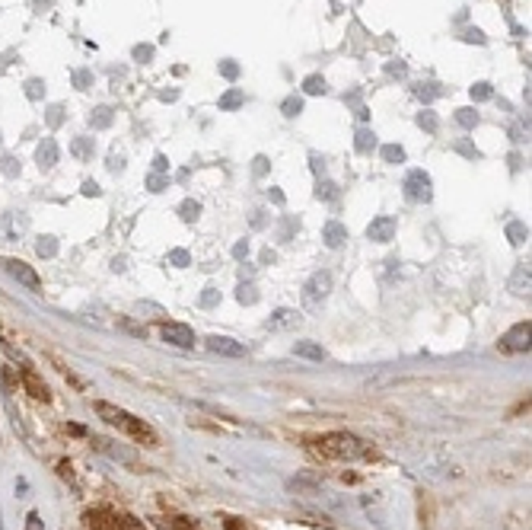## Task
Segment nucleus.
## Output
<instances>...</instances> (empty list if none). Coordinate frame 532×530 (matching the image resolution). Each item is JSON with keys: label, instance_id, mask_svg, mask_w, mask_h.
<instances>
[{"label": "nucleus", "instance_id": "nucleus-10", "mask_svg": "<svg viewBox=\"0 0 532 530\" xmlns=\"http://www.w3.org/2000/svg\"><path fill=\"white\" fill-rule=\"evenodd\" d=\"M367 236H370L373 243H389L392 236H396V220H392L389 214L373 218V220H370V227H367Z\"/></svg>", "mask_w": 532, "mask_h": 530}, {"label": "nucleus", "instance_id": "nucleus-18", "mask_svg": "<svg viewBox=\"0 0 532 530\" xmlns=\"http://www.w3.org/2000/svg\"><path fill=\"white\" fill-rule=\"evenodd\" d=\"M513 291L517 294H529V265H517V272H513Z\"/></svg>", "mask_w": 532, "mask_h": 530}, {"label": "nucleus", "instance_id": "nucleus-43", "mask_svg": "<svg viewBox=\"0 0 532 530\" xmlns=\"http://www.w3.org/2000/svg\"><path fill=\"white\" fill-rule=\"evenodd\" d=\"M26 530H45V524H42V517H38L36 511H32V515L26 517Z\"/></svg>", "mask_w": 532, "mask_h": 530}, {"label": "nucleus", "instance_id": "nucleus-46", "mask_svg": "<svg viewBox=\"0 0 532 530\" xmlns=\"http://www.w3.org/2000/svg\"><path fill=\"white\" fill-rule=\"evenodd\" d=\"M166 189V179L163 176H150V192H163Z\"/></svg>", "mask_w": 532, "mask_h": 530}, {"label": "nucleus", "instance_id": "nucleus-16", "mask_svg": "<svg viewBox=\"0 0 532 530\" xmlns=\"http://www.w3.org/2000/svg\"><path fill=\"white\" fill-rule=\"evenodd\" d=\"M293 355L297 358H309V361H325V351L315 345V342H297L293 345Z\"/></svg>", "mask_w": 532, "mask_h": 530}, {"label": "nucleus", "instance_id": "nucleus-34", "mask_svg": "<svg viewBox=\"0 0 532 530\" xmlns=\"http://www.w3.org/2000/svg\"><path fill=\"white\" fill-rule=\"evenodd\" d=\"M217 301H220V291H217V288H204V294H201V307H214Z\"/></svg>", "mask_w": 532, "mask_h": 530}, {"label": "nucleus", "instance_id": "nucleus-1", "mask_svg": "<svg viewBox=\"0 0 532 530\" xmlns=\"http://www.w3.org/2000/svg\"><path fill=\"white\" fill-rule=\"evenodd\" d=\"M315 454L325 457V460H338V463H351V460H363L370 454V444L363 438L351 432H329L322 438H315Z\"/></svg>", "mask_w": 532, "mask_h": 530}, {"label": "nucleus", "instance_id": "nucleus-44", "mask_svg": "<svg viewBox=\"0 0 532 530\" xmlns=\"http://www.w3.org/2000/svg\"><path fill=\"white\" fill-rule=\"evenodd\" d=\"M233 256L236 259H246L249 256V240H240L236 246H233Z\"/></svg>", "mask_w": 532, "mask_h": 530}, {"label": "nucleus", "instance_id": "nucleus-26", "mask_svg": "<svg viewBox=\"0 0 532 530\" xmlns=\"http://www.w3.org/2000/svg\"><path fill=\"white\" fill-rule=\"evenodd\" d=\"M179 214H182V220H188V224H191V220H198V214H201V205L188 198V202H182V205H179Z\"/></svg>", "mask_w": 532, "mask_h": 530}, {"label": "nucleus", "instance_id": "nucleus-23", "mask_svg": "<svg viewBox=\"0 0 532 530\" xmlns=\"http://www.w3.org/2000/svg\"><path fill=\"white\" fill-rule=\"evenodd\" d=\"M303 93H309V96H319V93H325V80L319 74H309L306 80H303Z\"/></svg>", "mask_w": 532, "mask_h": 530}, {"label": "nucleus", "instance_id": "nucleus-13", "mask_svg": "<svg viewBox=\"0 0 532 530\" xmlns=\"http://www.w3.org/2000/svg\"><path fill=\"white\" fill-rule=\"evenodd\" d=\"M322 240H325L329 250H338V246H345V240H347V227L345 224H338V220H329L322 227Z\"/></svg>", "mask_w": 532, "mask_h": 530}, {"label": "nucleus", "instance_id": "nucleus-28", "mask_svg": "<svg viewBox=\"0 0 532 530\" xmlns=\"http://www.w3.org/2000/svg\"><path fill=\"white\" fill-rule=\"evenodd\" d=\"M315 195L325 198V202H335L338 198V186L335 182H319V189H315Z\"/></svg>", "mask_w": 532, "mask_h": 530}, {"label": "nucleus", "instance_id": "nucleus-7", "mask_svg": "<svg viewBox=\"0 0 532 530\" xmlns=\"http://www.w3.org/2000/svg\"><path fill=\"white\" fill-rule=\"evenodd\" d=\"M163 339L169 342V345H175V349H195V342H198L195 333H191L185 323H166Z\"/></svg>", "mask_w": 532, "mask_h": 530}, {"label": "nucleus", "instance_id": "nucleus-37", "mask_svg": "<svg viewBox=\"0 0 532 530\" xmlns=\"http://www.w3.org/2000/svg\"><path fill=\"white\" fill-rule=\"evenodd\" d=\"M472 99H491V84H475L472 86Z\"/></svg>", "mask_w": 532, "mask_h": 530}, {"label": "nucleus", "instance_id": "nucleus-4", "mask_svg": "<svg viewBox=\"0 0 532 530\" xmlns=\"http://www.w3.org/2000/svg\"><path fill=\"white\" fill-rule=\"evenodd\" d=\"M529 333H532L529 319H526V323H517L513 329H507V333L501 335V351H510V355L529 351Z\"/></svg>", "mask_w": 532, "mask_h": 530}, {"label": "nucleus", "instance_id": "nucleus-32", "mask_svg": "<svg viewBox=\"0 0 532 530\" xmlns=\"http://www.w3.org/2000/svg\"><path fill=\"white\" fill-rule=\"evenodd\" d=\"M169 265H179V268H185V265H191V256H188L185 250H173V252H169Z\"/></svg>", "mask_w": 532, "mask_h": 530}, {"label": "nucleus", "instance_id": "nucleus-20", "mask_svg": "<svg viewBox=\"0 0 532 530\" xmlns=\"http://www.w3.org/2000/svg\"><path fill=\"white\" fill-rule=\"evenodd\" d=\"M354 144H357L360 153H370L376 147V135L370 128H357V141H354Z\"/></svg>", "mask_w": 532, "mask_h": 530}, {"label": "nucleus", "instance_id": "nucleus-33", "mask_svg": "<svg viewBox=\"0 0 532 530\" xmlns=\"http://www.w3.org/2000/svg\"><path fill=\"white\" fill-rule=\"evenodd\" d=\"M418 125H421L424 131H430V135H434V131H437V115H434V112H421V115H418Z\"/></svg>", "mask_w": 532, "mask_h": 530}, {"label": "nucleus", "instance_id": "nucleus-35", "mask_svg": "<svg viewBox=\"0 0 532 530\" xmlns=\"http://www.w3.org/2000/svg\"><path fill=\"white\" fill-rule=\"evenodd\" d=\"M0 345H3V351H7V355H10V358H13V361H16V364H19V368H29V361H26V358H23V355H19V351H16V349H13V345H10V342H0Z\"/></svg>", "mask_w": 532, "mask_h": 530}, {"label": "nucleus", "instance_id": "nucleus-47", "mask_svg": "<svg viewBox=\"0 0 532 530\" xmlns=\"http://www.w3.org/2000/svg\"><path fill=\"white\" fill-rule=\"evenodd\" d=\"M121 167H125V160H121L118 153H112V157H109V169H112V173H118Z\"/></svg>", "mask_w": 532, "mask_h": 530}, {"label": "nucleus", "instance_id": "nucleus-5", "mask_svg": "<svg viewBox=\"0 0 532 530\" xmlns=\"http://www.w3.org/2000/svg\"><path fill=\"white\" fill-rule=\"evenodd\" d=\"M3 268H7V275L10 278H16L19 281V285H26V288L29 291H42V278H38L36 275V268H32V265H26L23 259H3Z\"/></svg>", "mask_w": 532, "mask_h": 530}, {"label": "nucleus", "instance_id": "nucleus-40", "mask_svg": "<svg viewBox=\"0 0 532 530\" xmlns=\"http://www.w3.org/2000/svg\"><path fill=\"white\" fill-rule=\"evenodd\" d=\"M115 527L118 530H143L141 521H134V517H121V521H115Z\"/></svg>", "mask_w": 532, "mask_h": 530}, {"label": "nucleus", "instance_id": "nucleus-11", "mask_svg": "<svg viewBox=\"0 0 532 530\" xmlns=\"http://www.w3.org/2000/svg\"><path fill=\"white\" fill-rule=\"evenodd\" d=\"M61 151H58V141L54 137H42V144L36 147V160H38V169H52L58 163Z\"/></svg>", "mask_w": 532, "mask_h": 530}, {"label": "nucleus", "instance_id": "nucleus-50", "mask_svg": "<svg viewBox=\"0 0 532 530\" xmlns=\"http://www.w3.org/2000/svg\"><path fill=\"white\" fill-rule=\"evenodd\" d=\"M153 163H157V169H159V173H163V169H166V157H163V153H159V157L153 160Z\"/></svg>", "mask_w": 532, "mask_h": 530}, {"label": "nucleus", "instance_id": "nucleus-14", "mask_svg": "<svg viewBox=\"0 0 532 530\" xmlns=\"http://www.w3.org/2000/svg\"><path fill=\"white\" fill-rule=\"evenodd\" d=\"M293 326H300V313L290 310V307L274 310L271 313V319H268V329H293Z\"/></svg>", "mask_w": 532, "mask_h": 530}, {"label": "nucleus", "instance_id": "nucleus-2", "mask_svg": "<svg viewBox=\"0 0 532 530\" xmlns=\"http://www.w3.org/2000/svg\"><path fill=\"white\" fill-rule=\"evenodd\" d=\"M96 412H99V416H102L109 425H115V428H121L125 434H131L137 444H143V447H157V444H159L157 434H153V428L143 422V418H134L131 412L118 409V406H109V402H96Z\"/></svg>", "mask_w": 532, "mask_h": 530}, {"label": "nucleus", "instance_id": "nucleus-15", "mask_svg": "<svg viewBox=\"0 0 532 530\" xmlns=\"http://www.w3.org/2000/svg\"><path fill=\"white\" fill-rule=\"evenodd\" d=\"M70 153H74L77 160H93V153H96V141H93V137H74Z\"/></svg>", "mask_w": 532, "mask_h": 530}, {"label": "nucleus", "instance_id": "nucleus-27", "mask_svg": "<svg viewBox=\"0 0 532 530\" xmlns=\"http://www.w3.org/2000/svg\"><path fill=\"white\" fill-rule=\"evenodd\" d=\"M456 121L462 125V128H475V125H478V112H475V109H459Z\"/></svg>", "mask_w": 532, "mask_h": 530}, {"label": "nucleus", "instance_id": "nucleus-24", "mask_svg": "<svg viewBox=\"0 0 532 530\" xmlns=\"http://www.w3.org/2000/svg\"><path fill=\"white\" fill-rule=\"evenodd\" d=\"M382 160H386V163H405V147L386 144L382 147Z\"/></svg>", "mask_w": 532, "mask_h": 530}, {"label": "nucleus", "instance_id": "nucleus-21", "mask_svg": "<svg viewBox=\"0 0 532 530\" xmlns=\"http://www.w3.org/2000/svg\"><path fill=\"white\" fill-rule=\"evenodd\" d=\"M507 240L513 243V246L526 243L529 240V227H526V224H507Z\"/></svg>", "mask_w": 532, "mask_h": 530}, {"label": "nucleus", "instance_id": "nucleus-42", "mask_svg": "<svg viewBox=\"0 0 532 530\" xmlns=\"http://www.w3.org/2000/svg\"><path fill=\"white\" fill-rule=\"evenodd\" d=\"M134 58L137 61H150L153 58V45H137L134 48Z\"/></svg>", "mask_w": 532, "mask_h": 530}, {"label": "nucleus", "instance_id": "nucleus-17", "mask_svg": "<svg viewBox=\"0 0 532 530\" xmlns=\"http://www.w3.org/2000/svg\"><path fill=\"white\" fill-rule=\"evenodd\" d=\"M112 119H115V112L109 106H99V109H93V115H90V125L93 128H109V125H112Z\"/></svg>", "mask_w": 532, "mask_h": 530}, {"label": "nucleus", "instance_id": "nucleus-48", "mask_svg": "<svg viewBox=\"0 0 532 530\" xmlns=\"http://www.w3.org/2000/svg\"><path fill=\"white\" fill-rule=\"evenodd\" d=\"M58 473H61L64 479H74V470H70V463H68V460H61V463H58Z\"/></svg>", "mask_w": 532, "mask_h": 530}, {"label": "nucleus", "instance_id": "nucleus-49", "mask_svg": "<svg viewBox=\"0 0 532 530\" xmlns=\"http://www.w3.org/2000/svg\"><path fill=\"white\" fill-rule=\"evenodd\" d=\"M74 80H77V86H80V90H86V84H90V74H86V70H80Z\"/></svg>", "mask_w": 532, "mask_h": 530}, {"label": "nucleus", "instance_id": "nucleus-3", "mask_svg": "<svg viewBox=\"0 0 532 530\" xmlns=\"http://www.w3.org/2000/svg\"><path fill=\"white\" fill-rule=\"evenodd\" d=\"M405 195L412 202H421V205H428L430 198H434V189H430V176L424 169H412L405 176Z\"/></svg>", "mask_w": 532, "mask_h": 530}, {"label": "nucleus", "instance_id": "nucleus-9", "mask_svg": "<svg viewBox=\"0 0 532 530\" xmlns=\"http://www.w3.org/2000/svg\"><path fill=\"white\" fill-rule=\"evenodd\" d=\"M23 386H26V393H29L32 400H38V402H48V400H52V390H48V384L38 377L32 368H23Z\"/></svg>", "mask_w": 532, "mask_h": 530}, {"label": "nucleus", "instance_id": "nucleus-19", "mask_svg": "<svg viewBox=\"0 0 532 530\" xmlns=\"http://www.w3.org/2000/svg\"><path fill=\"white\" fill-rule=\"evenodd\" d=\"M19 157H13V153H3V157H0V173L3 176H10V179H16V176H19Z\"/></svg>", "mask_w": 532, "mask_h": 530}, {"label": "nucleus", "instance_id": "nucleus-29", "mask_svg": "<svg viewBox=\"0 0 532 530\" xmlns=\"http://www.w3.org/2000/svg\"><path fill=\"white\" fill-rule=\"evenodd\" d=\"M236 297H240V303H255L258 301V291H255V285H240Z\"/></svg>", "mask_w": 532, "mask_h": 530}, {"label": "nucleus", "instance_id": "nucleus-39", "mask_svg": "<svg viewBox=\"0 0 532 530\" xmlns=\"http://www.w3.org/2000/svg\"><path fill=\"white\" fill-rule=\"evenodd\" d=\"M83 195H86V198H99V195H102V189H99V186H96V182H93V179H86V182H83Z\"/></svg>", "mask_w": 532, "mask_h": 530}, {"label": "nucleus", "instance_id": "nucleus-38", "mask_svg": "<svg viewBox=\"0 0 532 530\" xmlns=\"http://www.w3.org/2000/svg\"><path fill=\"white\" fill-rule=\"evenodd\" d=\"M220 74H224L226 80H236V77H240V68H236L233 61H224V64H220Z\"/></svg>", "mask_w": 532, "mask_h": 530}, {"label": "nucleus", "instance_id": "nucleus-6", "mask_svg": "<svg viewBox=\"0 0 532 530\" xmlns=\"http://www.w3.org/2000/svg\"><path fill=\"white\" fill-rule=\"evenodd\" d=\"M331 291V272H315L313 278L303 285V301H306V307H315L319 301H325Z\"/></svg>", "mask_w": 532, "mask_h": 530}, {"label": "nucleus", "instance_id": "nucleus-12", "mask_svg": "<svg viewBox=\"0 0 532 530\" xmlns=\"http://www.w3.org/2000/svg\"><path fill=\"white\" fill-rule=\"evenodd\" d=\"M83 527L86 530H115V517L105 508H96V511H86L83 515Z\"/></svg>", "mask_w": 532, "mask_h": 530}, {"label": "nucleus", "instance_id": "nucleus-41", "mask_svg": "<svg viewBox=\"0 0 532 530\" xmlns=\"http://www.w3.org/2000/svg\"><path fill=\"white\" fill-rule=\"evenodd\" d=\"M0 386H3V390L13 386V368H0Z\"/></svg>", "mask_w": 532, "mask_h": 530}, {"label": "nucleus", "instance_id": "nucleus-8", "mask_svg": "<svg viewBox=\"0 0 532 530\" xmlns=\"http://www.w3.org/2000/svg\"><path fill=\"white\" fill-rule=\"evenodd\" d=\"M208 349L214 351V355H226V358H242L246 355V345L236 342V339H230V335H210Z\"/></svg>", "mask_w": 532, "mask_h": 530}, {"label": "nucleus", "instance_id": "nucleus-31", "mask_svg": "<svg viewBox=\"0 0 532 530\" xmlns=\"http://www.w3.org/2000/svg\"><path fill=\"white\" fill-rule=\"evenodd\" d=\"M281 109H284V115H290V119H293V115L303 112V99L290 96V99H284V106H281Z\"/></svg>", "mask_w": 532, "mask_h": 530}, {"label": "nucleus", "instance_id": "nucleus-25", "mask_svg": "<svg viewBox=\"0 0 532 530\" xmlns=\"http://www.w3.org/2000/svg\"><path fill=\"white\" fill-rule=\"evenodd\" d=\"M242 103H246V96H242L240 90H230V93L220 96V109H240Z\"/></svg>", "mask_w": 532, "mask_h": 530}, {"label": "nucleus", "instance_id": "nucleus-36", "mask_svg": "<svg viewBox=\"0 0 532 530\" xmlns=\"http://www.w3.org/2000/svg\"><path fill=\"white\" fill-rule=\"evenodd\" d=\"M61 119H64V106H52V109H48V125H52V128H58Z\"/></svg>", "mask_w": 532, "mask_h": 530}, {"label": "nucleus", "instance_id": "nucleus-45", "mask_svg": "<svg viewBox=\"0 0 532 530\" xmlns=\"http://www.w3.org/2000/svg\"><path fill=\"white\" fill-rule=\"evenodd\" d=\"M121 326H125L127 333H137V335H147V329H143V326H134V323H131V319H121Z\"/></svg>", "mask_w": 532, "mask_h": 530}, {"label": "nucleus", "instance_id": "nucleus-30", "mask_svg": "<svg viewBox=\"0 0 532 530\" xmlns=\"http://www.w3.org/2000/svg\"><path fill=\"white\" fill-rule=\"evenodd\" d=\"M26 96H29V99H42V96H45V84H42V80H26Z\"/></svg>", "mask_w": 532, "mask_h": 530}, {"label": "nucleus", "instance_id": "nucleus-22", "mask_svg": "<svg viewBox=\"0 0 532 530\" xmlns=\"http://www.w3.org/2000/svg\"><path fill=\"white\" fill-rule=\"evenodd\" d=\"M36 252H38L42 259L58 256V240H54V236H42V240L36 243Z\"/></svg>", "mask_w": 532, "mask_h": 530}]
</instances>
